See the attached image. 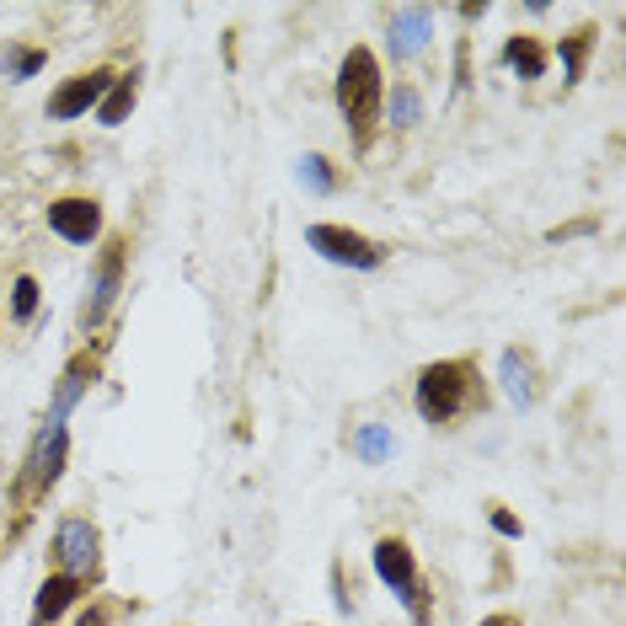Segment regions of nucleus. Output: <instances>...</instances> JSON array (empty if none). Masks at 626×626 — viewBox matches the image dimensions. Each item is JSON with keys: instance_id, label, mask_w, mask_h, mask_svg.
<instances>
[{"instance_id": "1", "label": "nucleus", "mask_w": 626, "mask_h": 626, "mask_svg": "<svg viewBox=\"0 0 626 626\" xmlns=\"http://www.w3.org/2000/svg\"><path fill=\"white\" fill-rule=\"evenodd\" d=\"M333 97H337V113L348 124V145L354 156H365L376 145V128H380V108H385V86H380V59L376 48L354 43L337 65V81H333Z\"/></svg>"}, {"instance_id": "2", "label": "nucleus", "mask_w": 626, "mask_h": 626, "mask_svg": "<svg viewBox=\"0 0 626 626\" xmlns=\"http://www.w3.org/2000/svg\"><path fill=\"white\" fill-rule=\"evenodd\" d=\"M413 402H417V417L445 428L466 417L471 407H482V380H477V365L471 359H434L417 370V385H413Z\"/></svg>"}, {"instance_id": "3", "label": "nucleus", "mask_w": 626, "mask_h": 626, "mask_svg": "<svg viewBox=\"0 0 626 626\" xmlns=\"http://www.w3.org/2000/svg\"><path fill=\"white\" fill-rule=\"evenodd\" d=\"M65 466H70V423H43L33 450H27V466H22L27 488H16V519H22V525H27L33 503L65 477ZM22 477H16V482H22Z\"/></svg>"}, {"instance_id": "4", "label": "nucleus", "mask_w": 626, "mask_h": 626, "mask_svg": "<svg viewBox=\"0 0 626 626\" xmlns=\"http://www.w3.org/2000/svg\"><path fill=\"white\" fill-rule=\"evenodd\" d=\"M54 573H70V579H81V584H97L102 579V536H97V525L81 519V514H70V519H59L54 525Z\"/></svg>"}, {"instance_id": "5", "label": "nucleus", "mask_w": 626, "mask_h": 626, "mask_svg": "<svg viewBox=\"0 0 626 626\" xmlns=\"http://www.w3.org/2000/svg\"><path fill=\"white\" fill-rule=\"evenodd\" d=\"M124 273H128V247H124V236H113L108 251L97 257L91 284H86V305H81V327H86V333H97V327L113 316V305H119V294H124Z\"/></svg>"}, {"instance_id": "6", "label": "nucleus", "mask_w": 626, "mask_h": 626, "mask_svg": "<svg viewBox=\"0 0 626 626\" xmlns=\"http://www.w3.org/2000/svg\"><path fill=\"white\" fill-rule=\"evenodd\" d=\"M305 242L322 251L327 262L337 268H380L385 262V242L376 236H365V231H354V225H305Z\"/></svg>"}, {"instance_id": "7", "label": "nucleus", "mask_w": 626, "mask_h": 626, "mask_svg": "<svg viewBox=\"0 0 626 626\" xmlns=\"http://www.w3.org/2000/svg\"><path fill=\"white\" fill-rule=\"evenodd\" d=\"M97 376H102V343L70 354V365L59 370V385H54V402H48V417H43V423H65V417L76 413V402L97 385Z\"/></svg>"}, {"instance_id": "8", "label": "nucleus", "mask_w": 626, "mask_h": 626, "mask_svg": "<svg viewBox=\"0 0 626 626\" xmlns=\"http://www.w3.org/2000/svg\"><path fill=\"white\" fill-rule=\"evenodd\" d=\"M119 81V70L113 65H97V70H86V76H76V81H65L48 102H43V113L48 119H59V124H70V119H81V113H91L102 97H108V86Z\"/></svg>"}, {"instance_id": "9", "label": "nucleus", "mask_w": 626, "mask_h": 626, "mask_svg": "<svg viewBox=\"0 0 626 626\" xmlns=\"http://www.w3.org/2000/svg\"><path fill=\"white\" fill-rule=\"evenodd\" d=\"M48 231L65 236L70 247H91V242H102V204L86 193H65L48 204Z\"/></svg>"}, {"instance_id": "10", "label": "nucleus", "mask_w": 626, "mask_h": 626, "mask_svg": "<svg viewBox=\"0 0 626 626\" xmlns=\"http://www.w3.org/2000/svg\"><path fill=\"white\" fill-rule=\"evenodd\" d=\"M428 38H434V11L428 5H402V11L385 16V43H391L396 59H417L428 48Z\"/></svg>"}, {"instance_id": "11", "label": "nucleus", "mask_w": 626, "mask_h": 626, "mask_svg": "<svg viewBox=\"0 0 626 626\" xmlns=\"http://www.w3.org/2000/svg\"><path fill=\"white\" fill-rule=\"evenodd\" d=\"M370 562H376V579H380V584L396 589V600H402V594L417 584V557H413V546L402 541V536H380L376 551H370Z\"/></svg>"}, {"instance_id": "12", "label": "nucleus", "mask_w": 626, "mask_h": 626, "mask_svg": "<svg viewBox=\"0 0 626 626\" xmlns=\"http://www.w3.org/2000/svg\"><path fill=\"white\" fill-rule=\"evenodd\" d=\"M499 380H503V391H508L514 407H530V402H536V385H541V365H536V354H530V348H503L499 354Z\"/></svg>"}, {"instance_id": "13", "label": "nucleus", "mask_w": 626, "mask_h": 626, "mask_svg": "<svg viewBox=\"0 0 626 626\" xmlns=\"http://www.w3.org/2000/svg\"><path fill=\"white\" fill-rule=\"evenodd\" d=\"M81 579H70V573H48L38 584V600H33V626H54L76 600H81Z\"/></svg>"}, {"instance_id": "14", "label": "nucleus", "mask_w": 626, "mask_h": 626, "mask_svg": "<svg viewBox=\"0 0 626 626\" xmlns=\"http://www.w3.org/2000/svg\"><path fill=\"white\" fill-rule=\"evenodd\" d=\"M546 59H551V48H546L541 38H530V33H514V38L503 43V54H499V65H508L519 81H541Z\"/></svg>"}, {"instance_id": "15", "label": "nucleus", "mask_w": 626, "mask_h": 626, "mask_svg": "<svg viewBox=\"0 0 626 626\" xmlns=\"http://www.w3.org/2000/svg\"><path fill=\"white\" fill-rule=\"evenodd\" d=\"M134 102H139V70H124L119 81L108 86V97H102L91 113H97V124H102V128H119V124H128Z\"/></svg>"}, {"instance_id": "16", "label": "nucleus", "mask_w": 626, "mask_h": 626, "mask_svg": "<svg viewBox=\"0 0 626 626\" xmlns=\"http://www.w3.org/2000/svg\"><path fill=\"white\" fill-rule=\"evenodd\" d=\"M594 38H600V27H594V22H584V27H573L568 38H557V59H562V76H568V86H579V81H584L589 54H594Z\"/></svg>"}, {"instance_id": "17", "label": "nucleus", "mask_w": 626, "mask_h": 626, "mask_svg": "<svg viewBox=\"0 0 626 626\" xmlns=\"http://www.w3.org/2000/svg\"><path fill=\"white\" fill-rule=\"evenodd\" d=\"M380 113H385V124H396V128L423 124V91L402 81L396 91H391V97H385V108H380Z\"/></svg>"}, {"instance_id": "18", "label": "nucleus", "mask_w": 626, "mask_h": 626, "mask_svg": "<svg viewBox=\"0 0 626 626\" xmlns=\"http://www.w3.org/2000/svg\"><path fill=\"white\" fill-rule=\"evenodd\" d=\"M43 65H48L43 48H22V43H5V48H0V76H5V81H27V76H38Z\"/></svg>"}, {"instance_id": "19", "label": "nucleus", "mask_w": 626, "mask_h": 626, "mask_svg": "<svg viewBox=\"0 0 626 626\" xmlns=\"http://www.w3.org/2000/svg\"><path fill=\"white\" fill-rule=\"evenodd\" d=\"M354 450H359V456L376 466V460H385L391 450H396V439H391V428H380V423H365V428H359V439H354Z\"/></svg>"}, {"instance_id": "20", "label": "nucleus", "mask_w": 626, "mask_h": 626, "mask_svg": "<svg viewBox=\"0 0 626 626\" xmlns=\"http://www.w3.org/2000/svg\"><path fill=\"white\" fill-rule=\"evenodd\" d=\"M33 316H38V279L22 273V279L11 284V322H33Z\"/></svg>"}, {"instance_id": "21", "label": "nucleus", "mask_w": 626, "mask_h": 626, "mask_svg": "<svg viewBox=\"0 0 626 626\" xmlns=\"http://www.w3.org/2000/svg\"><path fill=\"white\" fill-rule=\"evenodd\" d=\"M300 182H305L311 193H333L337 188L333 161H327V156H300Z\"/></svg>"}, {"instance_id": "22", "label": "nucleus", "mask_w": 626, "mask_h": 626, "mask_svg": "<svg viewBox=\"0 0 626 626\" xmlns=\"http://www.w3.org/2000/svg\"><path fill=\"white\" fill-rule=\"evenodd\" d=\"M488 519H493V530H499V536H508V541H519V536H525V525H519V519H514L503 503H488Z\"/></svg>"}, {"instance_id": "23", "label": "nucleus", "mask_w": 626, "mask_h": 626, "mask_svg": "<svg viewBox=\"0 0 626 626\" xmlns=\"http://www.w3.org/2000/svg\"><path fill=\"white\" fill-rule=\"evenodd\" d=\"M402 605L413 611V626H434V622H428V589H423V579H417V584L402 594Z\"/></svg>"}, {"instance_id": "24", "label": "nucleus", "mask_w": 626, "mask_h": 626, "mask_svg": "<svg viewBox=\"0 0 626 626\" xmlns=\"http://www.w3.org/2000/svg\"><path fill=\"white\" fill-rule=\"evenodd\" d=\"M76 626H113V605L108 600H91L81 616H76Z\"/></svg>"}, {"instance_id": "25", "label": "nucleus", "mask_w": 626, "mask_h": 626, "mask_svg": "<svg viewBox=\"0 0 626 626\" xmlns=\"http://www.w3.org/2000/svg\"><path fill=\"white\" fill-rule=\"evenodd\" d=\"M594 225H600L594 214H584V220H568V225H557V231H551V242H573V236H589Z\"/></svg>"}, {"instance_id": "26", "label": "nucleus", "mask_w": 626, "mask_h": 626, "mask_svg": "<svg viewBox=\"0 0 626 626\" xmlns=\"http://www.w3.org/2000/svg\"><path fill=\"white\" fill-rule=\"evenodd\" d=\"M477 626H525V622H519L514 611H493V616H482V622H477Z\"/></svg>"}]
</instances>
